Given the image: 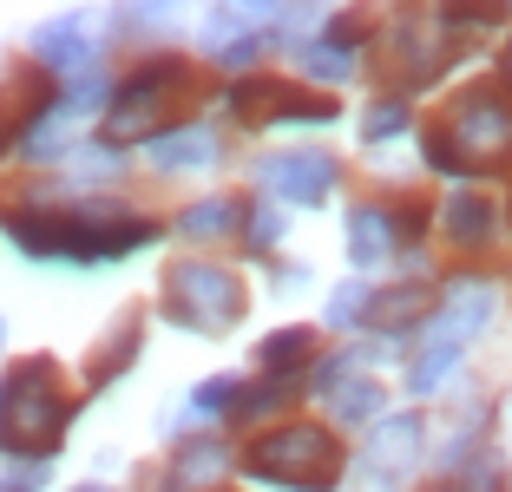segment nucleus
Here are the masks:
<instances>
[{"label":"nucleus","mask_w":512,"mask_h":492,"mask_svg":"<svg viewBox=\"0 0 512 492\" xmlns=\"http://www.w3.org/2000/svg\"><path fill=\"white\" fill-rule=\"evenodd\" d=\"M7 237L27 256H66V263H106L138 243H151V224L132 210H14Z\"/></svg>","instance_id":"obj_1"},{"label":"nucleus","mask_w":512,"mask_h":492,"mask_svg":"<svg viewBox=\"0 0 512 492\" xmlns=\"http://www.w3.org/2000/svg\"><path fill=\"white\" fill-rule=\"evenodd\" d=\"M512 151V99L499 86H467L447 105V119L427 132V164L434 171H499Z\"/></svg>","instance_id":"obj_2"},{"label":"nucleus","mask_w":512,"mask_h":492,"mask_svg":"<svg viewBox=\"0 0 512 492\" xmlns=\"http://www.w3.org/2000/svg\"><path fill=\"white\" fill-rule=\"evenodd\" d=\"M66 420H73V401L60 394L46 361H27L7 374V388H0V447L7 453H27V460L60 453Z\"/></svg>","instance_id":"obj_3"},{"label":"nucleus","mask_w":512,"mask_h":492,"mask_svg":"<svg viewBox=\"0 0 512 492\" xmlns=\"http://www.w3.org/2000/svg\"><path fill=\"white\" fill-rule=\"evenodd\" d=\"M243 473L270 479V486H289V492H329L342 479V440L329 427L289 420V427H270L263 440H250Z\"/></svg>","instance_id":"obj_4"},{"label":"nucleus","mask_w":512,"mask_h":492,"mask_svg":"<svg viewBox=\"0 0 512 492\" xmlns=\"http://www.w3.org/2000/svg\"><path fill=\"white\" fill-rule=\"evenodd\" d=\"M165 302H171V315H178L184 328L224 335V328L243 315V283L230 276V269H217V263H178L165 276Z\"/></svg>","instance_id":"obj_5"},{"label":"nucleus","mask_w":512,"mask_h":492,"mask_svg":"<svg viewBox=\"0 0 512 492\" xmlns=\"http://www.w3.org/2000/svg\"><path fill=\"white\" fill-rule=\"evenodd\" d=\"M184 60H151V66H138L132 79H125L119 92H112V112H106V132L119 138H151L158 132V119H165L171 105L184 99Z\"/></svg>","instance_id":"obj_6"},{"label":"nucleus","mask_w":512,"mask_h":492,"mask_svg":"<svg viewBox=\"0 0 512 492\" xmlns=\"http://www.w3.org/2000/svg\"><path fill=\"white\" fill-rule=\"evenodd\" d=\"M230 112H237V119H250V125H263V119H302V125L335 119L329 99L296 92V86H283V79H243V86H230Z\"/></svg>","instance_id":"obj_7"},{"label":"nucleus","mask_w":512,"mask_h":492,"mask_svg":"<svg viewBox=\"0 0 512 492\" xmlns=\"http://www.w3.org/2000/svg\"><path fill=\"white\" fill-rule=\"evenodd\" d=\"M263 178L289 204H322L335 191V158H322V151H283V158L263 164Z\"/></svg>","instance_id":"obj_8"},{"label":"nucleus","mask_w":512,"mask_h":492,"mask_svg":"<svg viewBox=\"0 0 512 492\" xmlns=\"http://www.w3.org/2000/svg\"><path fill=\"white\" fill-rule=\"evenodd\" d=\"M316 388L329 394V414L342 420V427H362V420H375V414H381L375 374H355L348 361H329V368H316Z\"/></svg>","instance_id":"obj_9"},{"label":"nucleus","mask_w":512,"mask_h":492,"mask_svg":"<svg viewBox=\"0 0 512 492\" xmlns=\"http://www.w3.org/2000/svg\"><path fill=\"white\" fill-rule=\"evenodd\" d=\"M493 309H499V296H493V283H453L447 289V309L434 315V342H453V348H467L473 335H480L486 322H493Z\"/></svg>","instance_id":"obj_10"},{"label":"nucleus","mask_w":512,"mask_h":492,"mask_svg":"<svg viewBox=\"0 0 512 492\" xmlns=\"http://www.w3.org/2000/svg\"><path fill=\"white\" fill-rule=\"evenodd\" d=\"M414 460H421V420H414V414L381 420L375 440H368V466H375L388 486H401V479L414 473Z\"/></svg>","instance_id":"obj_11"},{"label":"nucleus","mask_w":512,"mask_h":492,"mask_svg":"<svg viewBox=\"0 0 512 492\" xmlns=\"http://www.w3.org/2000/svg\"><path fill=\"white\" fill-rule=\"evenodd\" d=\"M33 53H40L53 73H73V66H86V60H92V27H86V14L46 20V27L33 33Z\"/></svg>","instance_id":"obj_12"},{"label":"nucleus","mask_w":512,"mask_h":492,"mask_svg":"<svg viewBox=\"0 0 512 492\" xmlns=\"http://www.w3.org/2000/svg\"><path fill=\"white\" fill-rule=\"evenodd\" d=\"M388 250H394V217L388 210H375V204L348 210V256H355V269H375Z\"/></svg>","instance_id":"obj_13"},{"label":"nucleus","mask_w":512,"mask_h":492,"mask_svg":"<svg viewBox=\"0 0 512 492\" xmlns=\"http://www.w3.org/2000/svg\"><path fill=\"white\" fill-rule=\"evenodd\" d=\"M270 20H276V0H224L204 33H211V46H230V40L243 46V40H256V33L270 27Z\"/></svg>","instance_id":"obj_14"},{"label":"nucleus","mask_w":512,"mask_h":492,"mask_svg":"<svg viewBox=\"0 0 512 492\" xmlns=\"http://www.w3.org/2000/svg\"><path fill=\"white\" fill-rule=\"evenodd\" d=\"M211 158H217V138L197 132V125L151 138V164H158V171H197V164H211Z\"/></svg>","instance_id":"obj_15"},{"label":"nucleus","mask_w":512,"mask_h":492,"mask_svg":"<svg viewBox=\"0 0 512 492\" xmlns=\"http://www.w3.org/2000/svg\"><path fill=\"white\" fill-rule=\"evenodd\" d=\"M440 224H447V243H460V250H473V243L493 237V204L473 191H460L447 210H440Z\"/></svg>","instance_id":"obj_16"},{"label":"nucleus","mask_w":512,"mask_h":492,"mask_svg":"<svg viewBox=\"0 0 512 492\" xmlns=\"http://www.w3.org/2000/svg\"><path fill=\"white\" fill-rule=\"evenodd\" d=\"M421 309H427V283H407L394 296H368V322H381V328H407Z\"/></svg>","instance_id":"obj_17"},{"label":"nucleus","mask_w":512,"mask_h":492,"mask_svg":"<svg viewBox=\"0 0 512 492\" xmlns=\"http://www.w3.org/2000/svg\"><path fill=\"white\" fill-rule=\"evenodd\" d=\"M453 368H460V348H453V342H427L421 361H414V374H407V388H414V394H434Z\"/></svg>","instance_id":"obj_18"},{"label":"nucleus","mask_w":512,"mask_h":492,"mask_svg":"<svg viewBox=\"0 0 512 492\" xmlns=\"http://www.w3.org/2000/svg\"><path fill=\"white\" fill-rule=\"evenodd\" d=\"M237 230V204L230 197H204L184 210V237H230Z\"/></svg>","instance_id":"obj_19"},{"label":"nucleus","mask_w":512,"mask_h":492,"mask_svg":"<svg viewBox=\"0 0 512 492\" xmlns=\"http://www.w3.org/2000/svg\"><path fill=\"white\" fill-rule=\"evenodd\" d=\"M302 60H309V73H316V79H348V73H355V40L329 33V40H316Z\"/></svg>","instance_id":"obj_20"},{"label":"nucleus","mask_w":512,"mask_h":492,"mask_svg":"<svg viewBox=\"0 0 512 492\" xmlns=\"http://www.w3.org/2000/svg\"><path fill=\"white\" fill-rule=\"evenodd\" d=\"M302 355H309V328H283V335H270V342H263V368L283 374V381H289V368H296Z\"/></svg>","instance_id":"obj_21"},{"label":"nucleus","mask_w":512,"mask_h":492,"mask_svg":"<svg viewBox=\"0 0 512 492\" xmlns=\"http://www.w3.org/2000/svg\"><path fill=\"white\" fill-rule=\"evenodd\" d=\"M440 14H447L453 27H486V20L506 14V0H440Z\"/></svg>","instance_id":"obj_22"},{"label":"nucleus","mask_w":512,"mask_h":492,"mask_svg":"<svg viewBox=\"0 0 512 492\" xmlns=\"http://www.w3.org/2000/svg\"><path fill=\"white\" fill-rule=\"evenodd\" d=\"M204 473H224V447H217V440H197L178 460V479H204Z\"/></svg>","instance_id":"obj_23"},{"label":"nucleus","mask_w":512,"mask_h":492,"mask_svg":"<svg viewBox=\"0 0 512 492\" xmlns=\"http://www.w3.org/2000/svg\"><path fill=\"white\" fill-rule=\"evenodd\" d=\"M355 315H368V283H348V289H335V296H329V322L335 328H348Z\"/></svg>","instance_id":"obj_24"},{"label":"nucleus","mask_w":512,"mask_h":492,"mask_svg":"<svg viewBox=\"0 0 512 492\" xmlns=\"http://www.w3.org/2000/svg\"><path fill=\"white\" fill-rule=\"evenodd\" d=\"M237 394H243V388L224 374V381H204V388L191 394V407H197V414H224V407H237Z\"/></svg>","instance_id":"obj_25"},{"label":"nucleus","mask_w":512,"mask_h":492,"mask_svg":"<svg viewBox=\"0 0 512 492\" xmlns=\"http://www.w3.org/2000/svg\"><path fill=\"white\" fill-rule=\"evenodd\" d=\"M401 125H407V112H401V105H375V112L362 119V138H368V145H381V138H394Z\"/></svg>","instance_id":"obj_26"},{"label":"nucleus","mask_w":512,"mask_h":492,"mask_svg":"<svg viewBox=\"0 0 512 492\" xmlns=\"http://www.w3.org/2000/svg\"><path fill=\"white\" fill-rule=\"evenodd\" d=\"M276 237H283V217H276V210H256V224H250V243L263 250V243H276Z\"/></svg>","instance_id":"obj_27"},{"label":"nucleus","mask_w":512,"mask_h":492,"mask_svg":"<svg viewBox=\"0 0 512 492\" xmlns=\"http://www.w3.org/2000/svg\"><path fill=\"white\" fill-rule=\"evenodd\" d=\"M467 492H499V479H493V473H480V479H473Z\"/></svg>","instance_id":"obj_28"},{"label":"nucleus","mask_w":512,"mask_h":492,"mask_svg":"<svg viewBox=\"0 0 512 492\" xmlns=\"http://www.w3.org/2000/svg\"><path fill=\"white\" fill-rule=\"evenodd\" d=\"M73 492H106V486H73Z\"/></svg>","instance_id":"obj_29"},{"label":"nucleus","mask_w":512,"mask_h":492,"mask_svg":"<svg viewBox=\"0 0 512 492\" xmlns=\"http://www.w3.org/2000/svg\"><path fill=\"white\" fill-rule=\"evenodd\" d=\"M506 79H512V46H506Z\"/></svg>","instance_id":"obj_30"},{"label":"nucleus","mask_w":512,"mask_h":492,"mask_svg":"<svg viewBox=\"0 0 512 492\" xmlns=\"http://www.w3.org/2000/svg\"><path fill=\"white\" fill-rule=\"evenodd\" d=\"M0 145H7V125H0Z\"/></svg>","instance_id":"obj_31"}]
</instances>
